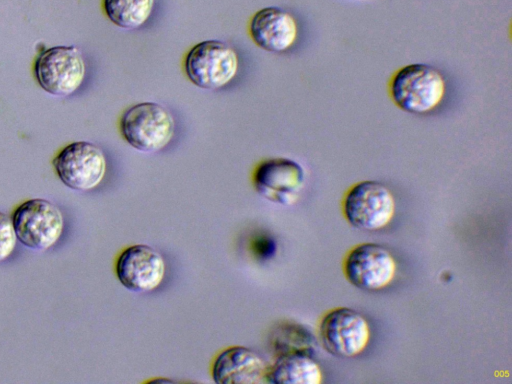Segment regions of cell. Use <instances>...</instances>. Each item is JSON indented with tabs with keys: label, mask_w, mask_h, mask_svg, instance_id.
<instances>
[{
	"label": "cell",
	"mask_w": 512,
	"mask_h": 384,
	"mask_svg": "<svg viewBox=\"0 0 512 384\" xmlns=\"http://www.w3.org/2000/svg\"><path fill=\"white\" fill-rule=\"evenodd\" d=\"M273 346L277 356L290 353L312 355L313 338L304 327L286 323L276 329L273 336Z\"/></svg>",
	"instance_id": "16"
},
{
	"label": "cell",
	"mask_w": 512,
	"mask_h": 384,
	"mask_svg": "<svg viewBox=\"0 0 512 384\" xmlns=\"http://www.w3.org/2000/svg\"><path fill=\"white\" fill-rule=\"evenodd\" d=\"M53 166L62 183L78 191L96 188L107 170L102 149L87 141H76L65 146L53 159Z\"/></svg>",
	"instance_id": "7"
},
{
	"label": "cell",
	"mask_w": 512,
	"mask_h": 384,
	"mask_svg": "<svg viewBox=\"0 0 512 384\" xmlns=\"http://www.w3.org/2000/svg\"><path fill=\"white\" fill-rule=\"evenodd\" d=\"M184 69L188 79L203 89H219L237 74L238 56L226 43L205 40L187 53Z\"/></svg>",
	"instance_id": "4"
},
{
	"label": "cell",
	"mask_w": 512,
	"mask_h": 384,
	"mask_svg": "<svg viewBox=\"0 0 512 384\" xmlns=\"http://www.w3.org/2000/svg\"><path fill=\"white\" fill-rule=\"evenodd\" d=\"M267 368L255 351L231 346L217 355L211 373L217 384H259L266 382Z\"/></svg>",
	"instance_id": "12"
},
{
	"label": "cell",
	"mask_w": 512,
	"mask_h": 384,
	"mask_svg": "<svg viewBox=\"0 0 512 384\" xmlns=\"http://www.w3.org/2000/svg\"><path fill=\"white\" fill-rule=\"evenodd\" d=\"M305 173L296 161L277 157L262 161L253 173L256 191L267 200L291 205L304 187Z\"/></svg>",
	"instance_id": "9"
},
{
	"label": "cell",
	"mask_w": 512,
	"mask_h": 384,
	"mask_svg": "<svg viewBox=\"0 0 512 384\" xmlns=\"http://www.w3.org/2000/svg\"><path fill=\"white\" fill-rule=\"evenodd\" d=\"M154 3L155 0H104L103 8L116 26L134 29L148 20Z\"/></svg>",
	"instance_id": "15"
},
{
	"label": "cell",
	"mask_w": 512,
	"mask_h": 384,
	"mask_svg": "<svg viewBox=\"0 0 512 384\" xmlns=\"http://www.w3.org/2000/svg\"><path fill=\"white\" fill-rule=\"evenodd\" d=\"M396 264L390 252L380 244L362 243L354 247L344 261L348 281L362 290H379L394 277Z\"/></svg>",
	"instance_id": "10"
},
{
	"label": "cell",
	"mask_w": 512,
	"mask_h": 384,
	"mask_svg": "<svg viewBox=\"0 0 512 384\" xmlns=\"http://www.w3.org/2000/svg\"><path fill=\"white\" fill-rule=\"evenodd\" d=\"M322 373L312 355L290 353L277 356L267 368L266 382L273 384H319Z\"/></svg>",
	"instance_id": "14"
},
{
	"label": "cell",
	"mask_w": 512,
	"mask_h": 384,
	"mask_svg": "<svg viewBox=\"0 0 512 384\" xmlns=\"http://www.w3.org/2000/svg\"><path fill=\"white\" fill-rule=\"evenodd\" d=\"M395 201L382 183L364 180L354 184L345 194L343 212L355 228L374 231L385 227L392 219Z\"/></svg>",
	"instance_id": "5"
},
{
	"label": "cell",
	"mask_w": 512,
	"mask_h": 384,
	"mask_svg": "<svg viewBox=\"0 0 512 384\" xmlns=\"http://www.w3.org/2000/svg\"><path fill=\"white\" fill-rule=\"evenodd\" d=\"M85 73L84 59L75 46L48 48L39 54L34 64L38 84L55 96H68L78 90Z\"/></svg>",
	"instance_id": "6"
},
{
	"label": "cell",
	"mask_w": 512,
	"mask_h": 384,
	"mask_svg": "<svg viewBox=\"0 0 512 384\" xmlns=\"http://www.w3.org/2000/svg\"><path fill=\"white\" fill-rule=\"evenodd\" d=\"M17 241L12 218L0 211V261L6 260L13 253Z\"/></svg>",
	"instance_id": "17"
},
{
	"label": "cell",
	"mask_w": 512,
	"mask_h": 384,
	"mask_svg": "<svg viewBox=\"0 0 512 384\" xmlns=\"http://www.w3.org/2000/svg\"><path fill=\"white\" fill-rule=\"evenodd\" d=\"M11 218L17 240L36 251L52 248L64 230L62 212L46 199L34 198L21 203Z\"/></svg>",
	"instance_id": "3"
},
{
	"label": "cell",
	"mask_w": 512,
	"mask_h": 384,
	"mask_svg": "<svg viewBox=\"0 0 512 384\" xmlns=\"http://www.w3.org/2000/svg\"><path fill=\"white\" fill-rule=\"evenodd\" d=\"M174 118L164 106L142 102L126 109L120 119V131L125 141L143 152L159 151L174 135Z\"/></svg>",
	"instance_id": "2"
},
{
	"label": "cell",
	"mask_w": 512,
	"mask_h": 384,
	"mask_svg": "<svg viewBox=\"0 0 512 384\" xmlns=\"http://www.w3.org/2000/svg\"><path fill=\"white\" fill-rule=\"evenodd\" d=\"M370 331L365 318L357 311L339 307L329 311L320 324L323 347L337 357H352L366 347Z\"/></svg>",
	"instance_id": "8"
},
{
	"label": "cell",
	"mask_w": 512,
	"mask_h": 384,
	"mask_svg": "<svg viewBox=\"0 0 512 384\" xmlns=\"http://www.w3.org/2000/svg\"><path fill=\"white\" fill-rule=\"evenodd\" d=\"M165 260L152 246L135 244L125 248L118 256L115 273L119 282L133 292H150L163 281Z\"/></svg>",
	"instance_id": "11"
},
{
	"label": "cell",
	"mask_w": 512,
	"mask_h": 384,
	"mask_svg": "<svg viewBox=\"0 0 512 384\" xmlns=\"http://www.w3.org/2000/svg\"><path fill=\"white\" fill-rule=\"evenodd\" d=\"M249 30L254 43L269 52L288 50L298 33L294 17L279 7H265L257 11L252 16Z\"/></svg>",
	"instance_id": "13"
},
{
	"label": "cell",
	"mask_w": 512,
	"mask_h": 384,
	"mask_svg": "<svg viewBox=\"0 0 512 384\" xmlns=\"http://www.w3.org/2000/svg\"><path fill=\"white\" fill-rule=\"evenodd\" d=\"M446 92L441 72L424 63H412L396 70L388 83L392 102L404 112L427 114L442 102Z\"/></svg>",
	"instance_id": "1"
}]
</instances>
